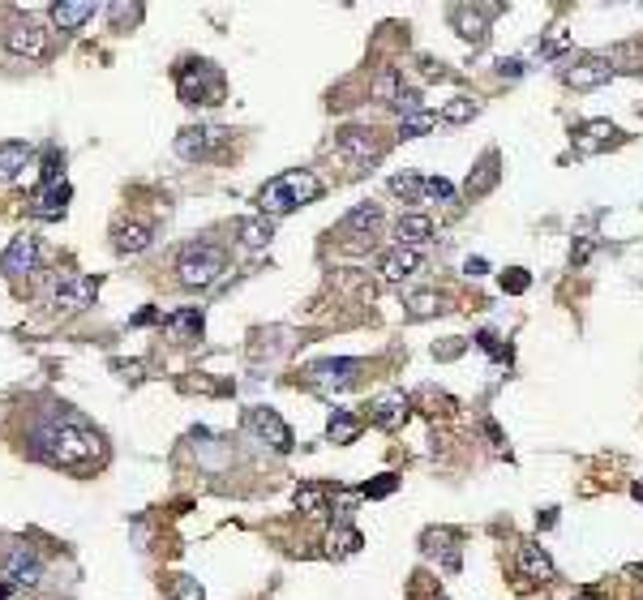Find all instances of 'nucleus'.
<instances>
[{"instance_id": "obj_37", "label": "nucleus", "mask_w": 643, "mask_h": 600, "mask_svg": "<svg viewBox=\"0 0 643 600\" xmlns=\"http://www.w3.org/2000/svg\"><path fill=\"white\" fill-rule=\"evenodd\" d=\"M425 202H455V185L447 176H429L425 180Z\"/></svg>"}, {"instance_id": "obj_53", "label": "nucleus", "mask_w": 643, "mask_h": 600, "mask_svg": "<svg viewBox=\"0 0 643 600\" xmlns=\"http://www.w3.org/2000/svg\"><path fill=\"white\" fill-rule=\"evenodd\" d=\"M575 600H604V596H596V592H579Z\"/></svg>"}, {"instance_id": "obj_13", "label": "nucleus", "mask_w": 643, "mask_h": 600, "mask_svg": "<svg viewBox=\"0 0 643 600\" xmlns=\"http://www.w3.org/2000/svg\"><path fill=\"white\" fill-rule=\"evenodd\" d=\"M570 142H575L579 155H596L604 146H618V142H622V129H618L613 120H587V125H579V129L570 134Z\"/></svg>"}, {"instance_id": "obj_38", "label": "nucleus", "mask_w": 643, "mask_h": 600, "mask_svg": "<svg viewBox=\"0 0 643 600\" xmlns=\"http://www.w3.org/2000/svg\"><path fill=\"white\" fill-rule=\"evenodd\" d=\"M373 95L382 99V103H395V99H399V74H395V69H387L382 78L373 82Z\"/></svg>"}, {"instance_id": "obj_47", "label": "nucleus", "mask_w": 643, "mask_h": 600, "mask_svg": "<svg viewBox=\"0 0 643 600\" xmlns=\"http://www.w3.org/2000/svg\"><path fill=\"white\" fill-rule=\"evenodd\" d=\"M485 433H489V442L498 446V450H507V446H502V442H507V438H502V429L493 425V421H485Z\"/></svg>"}, {"instance_id": "obj_52", "label": "nucleus", "mask_w": 643, "mask_h": 600, "mask_svg": "<svg viewBox=\"0 0 643 600\" xmlns=\"http://www.w3.org/2000/svg\"><path fill=\"white\" fill-rule=\"evenodd\" d=\"M9 592H13V583H9V579H0V600L9 596Z\"/></svg>"}, {"instance_id": "obj_44", "label": "nucleus", "mask_w": 643, "mask_h": 600, "mask_svg": "<svg viewBox=\"0 0 643 600\" xmlns=\"http://www.w3.org/2000/svg\"><path fill=\"white\" fill-rule=\"evenodd\" d=\"M476 343H481V348H485L489 356H498V361L507 356V348H502V339H498L493 330H481V335H476Z\"/></svg>"}, {"instance_id": "obj_21", "label": "nucleus", "mask_w": 643, "mask_h": 600, "mask_svg": "<svg viewBox=\"0 0 643 600\" xmlns=\"http://www.w3.org/2000/svg\"><path fill=\"white\" fill-rule=\"evenodd\" d=\"M519 575L532 583H553L558 579V566H553V558H549L541 544H524V549H519Z\"/></svg>"}, {"instance_id": "obj_33", "label": "nucleus", "mask_w": 643, "mask_h": 600, "mask_svg": "<svg viewBox=\"0 0 643 600\" xmlns=\"http://www.w3.org/2000/svg\"><path fill=\"white\" fill-rule=\"evenodd\" d=\"M322 502H326V493L317 484H296V510L300 515H322Z\"/></svg>"}, {"instance_id": "obj_17", "label": "nucleus", "mask_w": 643, "mask_h": 600, "mask_svg": "<svg viewBox=\"0 0 643 600\" xmlns=\"http://www.w3.org/2000/svg\"><path fill=\"white\" fill-rule=\"evenodd\" d=\"M408 412H412L408 395H404V390H387V395L369 407V421L378 429H399L404 421H408Z\"/></svg>"}, {"instance_id": "obj_1", "label": "nucleus", "mask_w": 643, "mask_h": 600, "mask_svg": "<svg viewBox=\"0 0 643 600\" xmlns=\"http://www.w3.org/2000/svg\"><path fill=\"white\" fill-rule=\"evenodd\" d=\"M26 446H30L35 459L56 464V467H82V464H91V459L103 455L99 429H91L86 425V416L69 412V407H48L39 421L30 425Z\"/></svg>"}, {"instance_id": "obj_30", "label": "nucleus", "mask_w": 643, "mask_h": 600, "mask_svg": "<svg viewBox=\"0 0 643 600\" xmlns=\"http://www.w3.org/2000/svg\"><path fill=\"white\" fill-rule=\"evenodd\" d=\"M202 326H206V322H202V309H180L168 317V335H172V339H197Z\"/></svg>"}, {"instance_id": "obj_36", "label": "nucleus", "mask_w": 643, "mask_h": 600, "mask_svg": "<svg viewBox=\"0 0 643 600\" xmlns=\"http://www.w3.org/2000/svg\"><path fill=\"white\" fill-rule=\"evenodd\" d=\"M476 112H481V108H476V99H450L447 108H442V117H447V120H455V125H464V120H472Z\"/></svg>"}, {"instance_id": "obj_54", "label": "nucleus", "mask_w": 643, "mask_h": 600, "mask_svg": "<svg viewBox=\"0 0 643 600\" xmlns=\"http://www.w3.org/2000/svg\"><path fill=\"white\" fill-rule=\"evenodd\" d=\"M635 570H639V575H643V561H639V566H635Z\"/></svg>"}, {"instance_id": "obj_15", "label": "nucleus", "mask_w": 643, "mask_h": 600, "mask_svg": "<svg viewBox=\"0 0 643 600\" xmlns=\"http://www.w3.org/2000/svg\"><path fill=\"white\" fill-rule=\"evenodd\" d=\"M339 155L352 159V163H369V159L382 155V146H378V137H373V129H339Z\"/></svg>"}, {"instance_id": "obj_22", "label": "nucleus", "mask_w": 643, "mask_h": 600, "mask_svg": "<svg viewBox=\"0 0 643 600\" xmlns=\"http://www.w3.org/2000/svg\"><path fill=\"white\" fill-rule=\"evenodd\" d=\"M69 194H74V189H69L65 180H60V185H43L39 194H35V202H30V214H35V219H60Z\"/></svg>"}, {"instance_id": "obj_48", "label": "nucleus", "mask_w": 643, "mask_h": 600, "mask_svg": "<svg viewBox=\"0 0 643 600\" xmlns=\"http://www.w3.org/2000/svg\"><path fill=\"white\" fill-rule=\"evenodd\" d=\"M468 274H485L489 266H485V257H468V266H464Z\"/></svg>"}, {"instance_id": "obj_39", "label": "nucleus", "mask_w": 643, "mask_h": 600, "mask_svg": "<svg viewBox=\"0 0 643 600\" xmlns=\"http://www.w3.org/2000/svg\"><path fill=\"white\" fill-rule=\"evenodd\" d=\"M395 489H399V476H378V481H369L365 484V498H390V493H395Z\"/></svg>"}, {"instance_id": "obj_40", "label": "nucleus", "mask_w": 643, "mask_h": 600, "mask_svg": "<svg viewBox=\"0 0 643 600\" xmlns=\"http://www.w3.org/2000/svg\"><path fill=\"white\" fill-rule=\"evenodd\" d=\"M527 283H532V274H527V271H519V266L502 274V291H510V296H519V291H527Z\"/></svg>"}, {"instance_id": "obj_10", "label": "nucleus", "mask_w": 643, "mask_h": 600, "mask_svg": "<svg viewBox=\"0 0 643 600\" xmlns=\"http://www.w3.org/2000/svg\"><path fill=\"white\" fill-rule=\"evenodd\" d=\"M498 13H502V4H455L450 22H455V30H459L464 43H485L489 18H498Z\"/></svg>"}, {"instance_id": "obj_5", "label": "nucleus", "mask_w": 643, "mask_h": 600, "mask_svg": "<svg viewBox=\"0 0 643 600\" xmlns=\"http://www.w3.org/2000/svg\"><path fill=\"white\" fill-rule=\"evenodd\" d=\"M99 296V279H91V274H74L65 271L52 279V305H56L60 313H82L91 309Z\"/></svg>"}, {"instance_id": "obj_32", "label": "nucleus", "mask_w": 643, "mask_h": 600, "mask_svg": "<svg viewBox=\"0 0 643 600\" xmlns=\"http://www.w3.org/2000/svg\"><path fill=\"white\" fill-rule=\"evenodd\" d=\"M438 309H442L438 291H416V296H408V300H404V313H408V317H416V322H421V317H433Z\"/></svg>"}, {"instance_id": "obj_23", "label": "nucleus", "mask_w": 643, "mask_h": 600, "mask_svg": "<svg viewBox=\"0 0 643 600\" xmlns=\"http://www.w3.org/2000/svg\"><path fill=\"white\" fill-rule=\"evenodd\" d=\"M498 176H502V168H498V151H489V155L476 163V172L468 176V185H464V189H468V197H485L489 189L498 185Z\"/></svg>"}, {"instance_id": "obj_27", "label": "nucleus", "mask_w": 643, "mask_h": 600, "mask_svg": "<svg viewBox=\"0 0 643 600\" xmlns=\"http://www.w3.org/2000/svg\"><path fill=\"white\" fill-rule=\"evenodd\" d=\"M326 438H331L335 446H348L361 438V421L352 416V412H343V407H335L331 421H326Z\"/></svg>"}, {"instance_id": "obj_26", "label": "nucleus", "mask_w": 643, "mask_h": 600, "mask_svg": "<svg viewBox=\"0 0 643 600\" xmlns=\"http://www.w3.org/2000/svg\"><path fill=\"white\" fill-rule=\"evenodd\" d=\"M236 236H240V245H249V249H262V245H271V219L266 214H254V219H240L236 223Z\"/></svg>"}, {"instance_id": "obj_50", "label": "nucleus", "mask_w": 643, "mask_h": 600, "mask_svg": "<svg viewBox=\"0 0 643 600\" xmlns=\"http://www.w3.org/2000/svg\"><path fill=\"white\" fill-rule=\"evenodd\" d=\"M536 523H541V527H553V523H558V515H553V510H545V515H536Z\"/></svg>"}, {"instance_id": "obj_9", "label": "nucleus", "mask_w": 643, "mask_h": 600, "mask_svg": "<svg viewBox=\"0 0 643 600\" xmlns=\"http://www.w3.org/2000/svg\"><path fill=\"white\" fill-rule=\"evenodd\" d=\"M245 429L257 433V438L271 446V450H279V455L292 450V429L283 425L279 412H271V407H249V412H245Z\"/></svg>"}, {"instance_id": "obj_4", "label": "nucleus", "mask_w": 643, "mask_h": 600, "mask_svg": "<svg viewBox=\"0 0 643 600\" xmlns=\"http://www.w3.org/2000/svg\"><path fill=\"white\" fill-rule=\"evenodd\" d=\"M223 271H228V253H223V245H211V240H197V245H189L176 257V283L189 291L211 288Z\"/></svg>"}, {"instance_id": "obj_34", "label": "nucleus", "mask_w": 643, "mask_h": 600, "mask_svg": "<svg viewBox=\"0 0 643 600\" xmlns=\"http://www.w3.org/2000/svg\"><path fill=\"white\" fill-rule=\"evenodd\" d=\"M168 600H206V596H202V583L194 575H176L168 583Z\"/></svg>"}, {"instance_id": "obj_41", "label": "nucleus", "mask_w": 643, "mask_h": 600, "mask_svg": "<svg viewBox=\"0 0 643 600\" xmlns=\"http://www.w3.org/2000/svg\"><path fill=\"white\" fill-rule=\"evenodd\" d=\"M566 43H570L566 26H553V35H549L545 43H541V57H558V52H566Z\"/></svg>"}, {"instance_id": "obj_43", "label": "nucleus", "mask_w": 643, "mask_h": 600, "mask_svg": "<svg viewBox=\"0 0 643 600\" xmlns=\"http://www.w3.org/2000/svg\"><path fill=\"white\" fill-rule=\"evenodd\" d=\"M395 108H399L404 117H416V112H425V108H421V95H416V91H399Z\"/></svg>"}, {"instance_id": "obj_25", "label": "nucleus", "mask_w": 643, "mask_h": 600, "mask_svg": "<svg viewBox=\"0 0 643 600\" xmlns=\"http://www.w3.org/2000/svg\"><path fill=\"white\" fill-rule=\"evenodd\" d=\"M395 236H399L404 249H416V245H425L429 236H433V223H429L425 214H404V219L395 223Z\"/></svg>"}, {"instance_id": "obj_20", "label": "nucleus", "mask_w": 643, "mask_h": 600, "mask_svg": "<svg viewBox=\"0 0 643 600\" xmlns=\"http://www.w3.org/2000/svg\"><path fill=\"white\" fill-rule=\"evenodd\" d=\"M425 558H442V570H459V549H455V532L450 527H429L421 536Z\"/></svg>"}, {"instance_id": "obj_16", "label": "nucleus", "mask_w": 643, "mask_h": 600, "mask_svg": "<svg viewBox=\"0 0 643 600\" xmlns=\"http://www.w3.org/2000/svg\"><path fill=\"white\" fill-rule=\"evenodd\" d=\"M421 266H425V253H421V249H404V245H399V249H390L387 257L378 262V271H382V279H387V283H404V279H408V274H416Z\"/></svg>"}, {"instance_id": "obj_19", "label": "nucleus", "mask_w": 643, "mask_h": 600, "mask_svg": "<svg viewBox=\"0 0 643 600\" xmlns=\"http://www.w3.org/2000/svg\"><path fill=\"white\" fill-rule=\"evenodd\" d=\"M378 223H382V206L361 202L356 211H348L343 219H339V228H335V232L343 236V240H356V236H373L378 232Z\"/></svg>"}, {"instance_id": "obj_51", "label": "nucleus", "mask_w": 643, "mask_h": 600, "mask_svg": "<svg viewBox=\"0 0 643 600\" xmlns=\"http://www.w3.org/2000/svg\"><path fill=\"white\" fill-rule=\"evenodd\" d=\"M630 498H635V502H643V481L630 484Z\"/></svg>"}, {"instance_id": "obj_18", "label": "nucleus", "mask_w": 643, "mask_h": 600, "mask_svg": "<svg viewBox=\"0 0 643 600\" xmlns=\"http://www.w3.org/2000/svg\"><path fill=\"white\" fill-rule=\"evenodd\" d=\"M95 13H99L95 0H56V4H52V22H56L65 35H78Z\"/></svg>"}, {"instance_id": "obj_14", "label": "nucleus", "mask_w": 643, "mask_h": 600, "mask_svg": "<svg viewBox=\"0 0 643 600\" xmlns=\"http://www.w3.org/2000/svg\"><path fill=\"white\" fill-rule=\"evenodd\" d=\"M613 78V65L601 57H587V60H575V65H566L562 69V82L566 86H575V91H596L604 82Z\"/></svg>"}, {"instance_id": "obj_3", "label": "nucleus", "mask_w": 643, "mask_h": 600, "mask_svg": "<svg viewBox=\"0 0 643 600\" xmlns=\"http://www.w3.org/2000/svg\"><path fill=\"white\" fill-rule=\"evenodd\" d=\"M176 95L180 103H189V108H214V103H223L228 95V78H223V69L211 65V60H185L180 69H176Z\"/></svg>"}, {"instance_id": "obj_7", "label": "nucleus", "mask_w": 643, "mask_h": 600, "mask_svg": "<svg viewBox=\"0 0 643 600\" xmlns=\"http://www.w3.org/2000/svg\"><path fill=\"white\" fill-rule=\"evenodd\" d=\"M0 579H9L13 587H39L43 579V561L30 544H9L0 553Z\"/></svg>"}, {"instance_id": "obj_49", "label": "nucleus", "mask_w": 643, "mask_h": 600, "mask_svg": "<svg viewBox=\"0 0 643 600\" xmlns=\"http://www.w3.org/2000/svg\"><path fill=\"white\" fill-rule=\"evenodd\" d=\"M117 369L129 378V382H137V378H142V365H137V361H134V365H117Z\"/></svg>"}, {"instance_id": "obj_35", "label": "nucleus", "mask_w": 643, "mask_h": 600, "mask_svg": "<svg viewBox=\"0 0 643 600\" xmlns=\"http://www.w3.org/2000/svg\"><path fill=\"white\" fill-rule=\"evenodd\" d=\"M433 129V112H416V117H404L399 120V137L408 142V137H421Z\"/></svg>"}, {"instance_id": "obj_29", "label": "nucleus", "mask_w": 643, "mask_h": 600, "mask_svg": "<svg viewBox=\"0 0 643 600\" xmlns=\"http://www.w3.org/2000/svg\"><path fill=\"white\" fill-rule=\"evenodd\" d=\"M112 245H117V253H146L151 249V228L146 223H120Z\"/></svg>"}, {"instance_id": "obj_31", "label": "nucleus", "mask_w": 643, "mask_h": 600, "mask_svg": "<svg viewBox=\"0 0 643 600\" xmlns=\"http://www.w3.org/2000/svg\"><path fill=\"white\" fill-rule=\"evenodd\" d=\"M390 194L399 197V202H408V206H416V202H425V176H390Z\"/></svg>"}, {"instance_id": "obj_24", "label": "nucleus", "mask_w": 643, "mask_h": 600, "mask_svg": "<svg viewBox=\"0 0 643 600\" xmlns=\"http://www.w3.org/2000/svg\"><path fill=\"white\" fill-rule=\"evenodd\" d=\"M26 163H30V146L26 142H0V185L18 180Z\"/></svg>"}, {"instance_id": "obj_12", "label": "nucleus", "mask_w": 643, "mask_h": 600, "mask_svg": "<svg viewBox=\"0 0 643 600\" xmlns=\"http://www.w3.org/2000/svg\"><path fill=\"white\" fill-rule=\"evenodd\" d=\"M39 266V245H35V236H13L9 240V249L0 253V271L9 274V279H22V274H30Z\"/></svg>"}, {"instance_id": "obj_11", "label": "nucleus", "mask_w": 643, "mask_h": 600, "mask_svg": "<svg viewBox=\"0 0 643 600\" xmlns=\"http://www.w3.org/2000/svg\"><path fill=\"white\" fill-rule=\"evenodd\" d=\"M223 142H228V129L189 125V129H180V137H176V155L180 159H206L214 146H223Z\"/></svg>"}, {"instance_id": "obj_28", "label": "nucleus", "mask_w": 643, "mask_h": 600, "mask_svg": "<svg viewBox=\"0 0 643 600\" xmlns=\"http://www.w3.org/2000/svg\"><path fill=\"white\" fill-rule=\"evenodd\" d=\"M361 544H365V536H361L356 527H348V523H339V527L326 532V553H331V558H348V553H356Z\"/></svg>"}, {"instance_id": "obj_46", "label": "nucleus", "mask_w": 643, "mask_h": 600, "mask_svg": "<svg viewBox=\"0 0 643 600\" xmlns=\"http://www.w3.org/2000/svg\"><path fill=\"white\" fill-rule=\"evenodd\" d=\"M498 74H502V78H519L524 65H519V60H498Z\"/></svg>"}, {"instance_id": "obj_6", "label": "nucleus", "mask_w": 643, "mask_h": 600, "mask_svg": "<svg viewBox=\"0 0 643 600\" xmlns=\"http://www.w3.org/2000/svg\"><path fill=\"white\" fill-rule=\"evenodd\" d=\"M4 52L9 57H30L39 60L43 52H48V35H43V26L30 13L22 18V13H13L9 18V26H4Z\"/></svg>"}, {"instance_id": "obj_42", "label": "nucleus", "mask_w": 643, "mask_h": 600, "mask_svg": "<svg viewBox=\"0 0 643 600\" xmlns=\"http://www.w3.org/2000/svg\"><path fill=\"white\" fill-rule=\"evenodd\" d=\"M60 172H65V155H60V151H48V159H43V180H48V185H60Z\"/></svg>"}, {"instance_id": "obj_8", "label": "nucleus", "mask_w": 643, "mask_h": 600, "mask_svg": "<svg viewBox=\"0 0 643 600\" xmlns=\"http://www.w3.org/2000/svg\"><path fill=\"white\" fill-rule=\"evenodd\" d=\"M356 373H361V361H348V356H339V361H313L305 369V382L313 390H322V395H331V390H343L356 382Z\"/></svg>"}, {"instance_id": "obj_2", "label": "nucleus", "mask_w": 643, "mask_h": 600, "mask_svg": "<svg viewBox=\"0 0 643 600\" xmlns=\"http://www.w3.org/2000/svg\"><path fill=\"white\" fill-rule=\"evenodd\" d=\"M317 197H322V180L313 172H300V168H296V172H283L262 185L257 211L266 214V219H279V214H292L296 206H309Z\"/></svg>"}, {"instance_id": "obj_45", "label": "nucleus", "mask_w": 643, "mask_h": 600, "mask_svg": "<svg viewBox=\"0 0 643 600\" xmlns=\"http://www.w3.org/2000/svg\"><path fill=\"white\" fill-rule=\"evenodd\" d=\"M108 13H112L117 22H125V18H129V22H137V18H142V4H112Z\"/></svg>"}]
</instances>
